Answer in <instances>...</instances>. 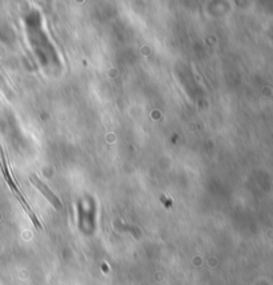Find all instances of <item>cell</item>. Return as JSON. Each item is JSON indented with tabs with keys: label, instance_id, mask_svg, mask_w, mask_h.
<instances>
[{
	"label": "cell",
	"instance_id": "cell-1",
	"mask_svg": "<svg viewBox=\"0 0 273 285\" xmlns=\"http://www.w3.org/2000/svg\"><path fill=\"white\" fill-rule=\"evenodd\" d=\"M0 167H2V172H3V176H4V179H6V182H7V184L10 186L11 191L14 192L15 196L18 197V200L20 201L21 207L24 208L25 212L28 213V216L31 218V220L33 221V224H35L36 228L42 229V224H40L39 219L36 218V215L32 212L31 207H29V204L27 203V200L24 199L23 193L20 192V189L18 188V186L15 184V182L12 180V177H11L10 172H8V168H7V161H6V156L3 155V151H2V148H0Z\"/></svg>",
	"mask_w": 273,
	"mask_h": 285
},
{
	"label": "cell",
	"instance_id": "cell-2",
	"mask_svg": "<svg viewBox=\"0 0 273 285\" xmlns=\"http://www.w3.org/2000/svg\"><path fill=\"white\" fill-rule=\"evenodd\" d=\"M31 182L33 183V186H35L36 188L39 189V191H42L43 195L47 197V200H48V201H50V203L52 204L53 207L56 208V209L60 210L61 208H63V204L60 203V200L57 199V197L55 196L52 192H51L50 189L47 188V186H44V184H43L42 180H39V177H38V176L31 175Z\"/></svg>",
	"mask_w": 273,
	"mask_h": 285
}]
</instances>
